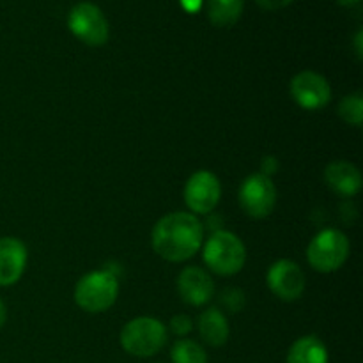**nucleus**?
<instances>
[{
    "label": "nucleus",
    "instance_id": "f257e3e1",
    "mask_svg": "<svg viewBox=\"0 0 363 363\" xmlns=\"http://www.w3.org/2000/svg\"><path fill=\"white\" fill-rule=\"evenodd\" d=\"M204 241V227L194 213H169L156 222L151 233L152 250L169 262L194 257Z\"/></svg>",
    "mask_w": 363,
    "mask_h": 363
},
{
    "label": "nucleus",
    "instance_id": "0eeeda50",
    "mask_svg": "<svg viewBox=\"0 0 363 363\" xmlns=\"http://www.w3.org/2000/svg\"><path fill=\"white\" fill-rule=\"evenodd\" d=\"M240 206L252 218H266L277 206V188L272 177L252 174L240 186Z\"/></svg>",
    "mask_w": 363,
    "mask_h": 363
},
{
    "label": "nucleus",
    "instance_id": "1a4fd4ad",
    "mask_svg": "<svg viewBox=\"0 0 363 363\" xmlns=\"http://www.w3.org/2000/svg\"><path fill=\"white\" fill-rule=\"evenodd\" d=\"M291 98L305 110H321L332 99V87L323 74L301 71L291 80Z\"/></svg>",
    "mask_w": 363,
    "mask_h": 363
},
{
    "label": "nucleus",
    "instance_id": "4be33fe9",
    "mask_svg": "<svg viewBox=\"0 0 363 363\" xmlns=\"http://www.w3.org/2000/svg\"><path fill=\"white\" fill-rule=\"evenodd\" d=\"M279 169V163H277V160L273 158V156H268V158L262 160V174L268 177H272V174L275 172V170Z\"/></svg>",
    "mask_w": 363,
    "mask_h": 363
},
{
    "label": "nucleus",
    "instance_id": "6e6552de",
    "mask_svg": "<svg viewBox=\"0 0 363 363\" xmlns=\"http://www.w3.org/2000/svg\"><path fill=\"white\" fill-rule=\"evenodd\" d=\"M222 197V184L209 170H199L184 186V202L195 215H208L218 206Z\"/></svg>",
    "mask_w": 363,
    "mask_h": 363
},
{
    "label": "nucleus",
    "instance_id": "4468645a",
    "mask_svg": "<svg viewBox=\"0 0 363 363\" xmlns=\"http://www.w3.org/2000/svg\"><path fill=\"white\" fill-rule=\"evenodd\" d=\"M199 333L208 346L222 347L229 340V323L225 314L215 307L202 312L199 318Z\"/></svg>",
    "mask_w": 363,
    "mask_h": 363
},
{
    "label": "nucleus",
    "instance_id": "aec40b11",
    "mask_svg": "<svg viewBox=\"0 0 363 363\" xmlns=\"http://www.w3.org/2000/svg\"><path fill=\"white\" fill-rule=\"evenodd\" d=\"M191 328H194V323H191V319L184 314L176 315V318H172V321H170V330L179 337L188 335V333L191 332Z\"/></svg>",
    "mask_w": 363,
    "mask_h": 363
},
{
    "label": "nucleus",
    "instance_id": "9b49d317",
    "mask_svg": "<svg viewBox=\"0 0 363 363\" xmlns=\"http://www.w3.org/2000/svg\"><path fill=\"white\" fill-rule=\"evenodd\" d=\"M177 291L184 303L191 307H202L215 294L213 279L199 266H188L177 277Z\"/></svg>",
    "mask_w": 363,
    "mask_h": 363
},
{
    "label": "nucleus",
    "instance_id": "a878e982",
    "mask_svg": "<svg viewBox=\"0 0 363 363\" xmlns=\"http://www.w3.org/2000/svg\"><path fill=\"white\" fill-rule=\"evenodd\" d=\"M337 2L344 7H351V6H357V4H360V0H337Z\"/></svg>",
    "mask_w": 363,
    "mask_h": 363
},
{
    "label": "nucleus",
    "instance_id": "423d86ee",
    "mask_svg": "<svg viewBox=\"0 0 363 363\" xmlns=\"http://www.w3.org/2000/svg\"><path fill=\"white\" fill-rule=\"evenodd\" d=\"M67 27L74 38L89 46H101L108 41V21L103 11L92 2H80L73 6L67 16Z\"/></svg>",
    "mask_w": 363,
    "mask_h": 363
},
{
    "label": "nucleus",
    "instance_id": "7ed1b4c3",
    "mask_svg": "<svg viewBox=\"0 0 363 363\" xmlns=\"http://www.w3.org/2000/svg\"><path fill=\"white\" fill-rule=\"evenodd\" d=\"M202 259L213 273L230 277L243 269L247 250H245L243 241L236 234L218 230L206 241L202 248Z\"/></svg>",
    "mask_w": 363,
    "mask_h": 363
},
{
    "label": "nucleus",
    "instance_id": "412c9836",
    "mask_svg": "<svg viewBox=\"0 0 363 363\" xmlns=\"http://www.w3.org/2000/svg\"><path fill=\"white\" fill-rule=\"evenodd\" d=\"M293 0H257L259 6L266 11H277V9H282V7L289 6Z\"/></svg>",
    "mask_w": 363,
    "mask_h": 363
},
{
    "label": "nucleus",
    "instance_id": "9d476101",
    "mask_svg": "<svg viewBox=\"0 0 363 363\" xmlns=\"http://www.w3.org/2000/svg\"><path fill=\"white\" fill-rule=\"evenodd\" d=\"M268 287L279 300L284 301H296L303 294L307 280L305 273L296 262L282 261L273 262L272 268L268 269Z\"/></svg>",
    "mask_w": 363,
    "mask_h": 363
},
{
    "label": "nucleus",
    "instance_id": "39448f33",
    "mask_svg": "<svg viewBox=\"0 0 363 363\" xmlns=\"http://www.w3.org/2000/svg\"><path fill=\"white\" fill-rule=\"evenodd\" d=\"M350 248V240L346 234L337 229H325L315 234L308 245V264L319 273H333L346 264Z\"/></svg>",
    "mask_w": 363,
    "mask_h": 363
},
{
    "label": "nucleus",
    "instance_id": "f3484780",
    "mask_svg": "<svg viewBox=\"0 0 363 363\" xmlns=\"http://www.w3.org/2000/svg\"><path fill=\"white\" fill-rule=\"evenodd\" d=\"M172 363H208V353L201 344L190 339H181L170 351Z\"/></svg>",
    "mask_w": 363,
    "mask_h": 363
},
{
    "label": "nucleus",
    "instance_id": "a211bd4d",
    "mask_svg": "<svg viewBox=\"0 0 363 363\" xmlns=\"http://www.w3.org/2000/svg\"><path fill=\"white\" fill-rule=\"evenodd\" d=\"M339 116L344 123L351 124V126L360 128L363 123V96L362 92H354V94L346 96L342 101L339 103Z\"/></svg>",
    "mask_w": 363,
    "mask_h": 363
},
{
    "label": "nucleus",
    "instance_id": "b1692460",
    "mask_svg": "<svg viewBox=\"0 0 363 363\" xmlns=\"http://www.w3.org/2000/svg\"><path fill=\"white\" fill-rule=\"evenodd\" d=\"M362 39H363V30L357 32V35H354V50H357V57L358 59H362L363 55V50H362Z\"/></svg>",
    "mask_w": 363,
    "mask_h": 363
},
{
    "label": "nucleus",
    "instance_id": "2eb2a0df",
    "mask_svg": "<svg viewBox=\"0 0 363 363\" xmlns=\"http://www.w3.org/2000/svg\"><path fill=\"white\" fill-rule=\"evenodd\" d=\"M286 363H328V350L315 335L301 337L287 351Z\"/></svg>",
    "mask_w": 363,
    "mask_h": 363
},
{
    "label": "nucleus",
    "instance_id": "ddd939ff",
    "mask_svg": "<svg viewBox=\"0 0 363 363\" xmlns=\"http://www.w3.org/2000/svg\"><path fill=\"white\" fill-rule=\"evenodd\" d=\"M325 181L340 197H354L362 190V174L350 162H333L325 169Z\"/></svg>",
    "mask_w": 363,
    "mask_h": 363
},
{
    "label": "nucleus",
    "instance_id": "f8f14e48",
    "mask_svg": "<svg viewBox=\"0 0 363 363\" xmlns=\"http://www.w3.org/2000/svg\"><path fill=\"white\" fill-rule=\"evenodd\" d=\"M27 266V247L18 238H0V286H14Z\"/></svg>",
    "mask_w": 363,
    "mask_h": 363
},
{
    "label": "nucleus",
    "instance_id": "393cba45",
    "mask_svg": "<svg viewBox=\"0 0 363 363\" xmlns=\"http://www.w3.org/2000/svg\"><path fill=\"white\" fill-rule=\"evenodd\" d=\"M7 319V311H6V305H4V301L0 300V328L4 326V323H6Z\"/></svg>",
    "mask_w": 363,
    "mask_h": 363
},
{
    "label": "nucleus",
    "instance_id": "dca6fc26",
    "mask_svg": "<svg viewBox=\"0 0 363 363\" xmlns=\"http://www.w3.org/2000/svg\"><path fill=\"white\" fill-rule=\"evenodd\" d=\"M243 0H208V18L215 27H233L243 13Z\"/></svg>",
    "mask_w": 363,
    "mask_h": 363
},
{
    "label": "nucleus",
    "instance_id": "f03ea898",
    "mask_svg": "<svg viewBox=\"0 0 363 363\" xmlns=\"http://www.w3.org/2000/svg\"><path fill=\"white\" fill-rule=\"evenodd\" d=\"M119 294V280L110 269L91 272L82 277L74 287V303L89 314L108 311Z\"/></svg>",
    "mask_w": 363,
    "mask_h": 363
},
{
    "label": "nucleus",
    "instance_id": "6ab92c4d",
    "mask_svg": "<svg viewBox=\"0 0 363 363\" xmlns=\"http://www.w3.org/2000/svg\"><path fill=\"white\" fill-rule=\"evenodd\" d=\"M220 303L225 307V311L241 312L245 303H247V300H245V293L241 289H238V287H227L220 294Z\"/></svg>",
    "mask_w": 363,
    "mask_h": 363
},
{
    "label": "nucleus",
    "instance_id": "5701e85b",
    "mask_svg": "<svg viewBox=\"0 0 363 363\" xmlns=\"http://www.w3.org/2000/svg\"><path fill=\"white\" fill-rule=\"evenodd\" d=\"M179 2L181 6L186 11H190V13H197L202 6V0H179Z\"/></svg>",
    "mask_w": 363,
    "mask_h": 363
},
{
    "label": "nucleus",
    "instance_id": "20e7f679",
    "mask_svg": "<svg viewBox=\"0 0 363 363\" xmlns=\"http://www.w3.org/2000/svg\"><path fill=\"white\" fill-rule=\"evenodd\" d=\"M167 328L155 318H137L126 323L121 332V346L131 357L149 358L165 347Z\"/></svg>",
    "mask_w": 363,
    "mask_h": 363
}]
</instances>
